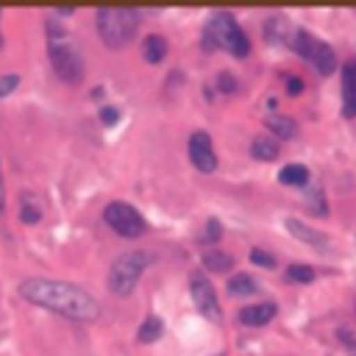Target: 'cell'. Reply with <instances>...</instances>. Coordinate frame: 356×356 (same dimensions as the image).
Listing matches in <instances>:
<instances>
[{
	"mask_svg": "<svg viewBox=\"0 0 356 356\" xmlns=\"http://www.w3.org/2000/svg\"><path fill=\"white\" fill-rule=\"evenodd\" d=\"M256 289H259L256 281H253L250 275H245V273H236V275L228 278V292H231V295H250V292H256Z\"/></svg>",
	"mask_w": 356,
	"mask_h": 356,
	"instance_id": "d6986e66",
	"label": "cell"
},
{
	"mask_svg": "<svg viewBox=\"0 0 356 356\" xmlns=\"http://www.w3.org/2000/svg\"><path fill=\"white\" fill-rule=\"evenodd\" d=\"M117 120H120V111L114 106H103L100 108V122L103 125H117Z\"/></svg>",
	"mask_w": 356,
	"mask_h": 356,
	"instance_id": "d4e9b609",
	"label": "cell"
},
{
	"mask_svg": "<svg viewBox=\"0 0 356 356\" xmlns=\"http://www.w3.org/2000/svg\"><path fill=\"white\" fill-rule=\"evenodd\" d=\"M217 86H220L222 92H234V89H236V81H234L228 72H220V75H217Z\"/></svg>",
	"mask_w": 356,
	"mask_h": 356,
	"instance_id": "4316f807",
	"label": "cell"
},
{
	"mask_svg": "<svg viewBox=\"0 0 356 356\" xmlns=\"http://www.w3.org/2000/svg\"><path fill=\"white\" fill-rule=\"evenodd\" d=\"M314 278V270L309 264H289L286 267V281H300V284H309Z\"/></svg>",
	"mask_w": 356,
	"mask_h": 356,
	"instance_id": "44dd1931",
	"label": "cell"
},
{
	"mask_svg": "<svg viewBox=\"0 0 356 356\" xmlns=\"http://www.w3.org/2000/svg\"><path fill=\"white\" fill-rule=\"evenodd\" d=\"M103 220H106V225H108L114 234H120V236H125V239H136V236H142L145 228H147L145 217H142L131 203H122V200L108 203L106 211H103Z\"/></svg>",
	"mask_w": 356,
	"mask_h": 356,
	"instance_id": "52a82bcc",
	"label": "cell"
},
{
	"mask_svg": "<svg viewBox=\"0 0 356 356\" xmlns=\"http://www.w3.org/2000/svg\"><path fill=\"white\" fill-rule=\"evenodd\" d=\"M228 50L231 56L236 58H245L250 53V39L248 33L236 25V19L225 11H217L209 17L206 22V31H203V50Z\"/></svg>",
	"mask_w": 356,
	"mask_h": 356,
	"instance_id": "3957f363",
	"label": "cell"
},
{
	"mask_svg": "<svg viewBox=\"0 0 356 356\" xmlns=\"http://www.w3.org/2000/svg\"><path fill=\"white\" fill-rule=\"evenodd\" d=\"M250 156L259 161H273L278 156V142L273 136H256L250 142Z\"/></svg>",
	"mask_w": 356,
	"mask_h": 356,
	"instance_id": "e0dca14e",
	"label": "cell"
},
{
	"mask_svg": "<svg viewBox=\"0 0 356 356\" xmlns=\"http://www.w3.org/2000/svg\"><path fill=\"white\" fill-rule=\"evenodd\" d=\"M189 292H192V300H195V306H197V312H200L203 317H209V320H214V323L222 320L217 295H214V289H211V284H209V278H206L203 273H192V275H189Z\"/></svg>",
	"mask_w": 356,
	"mask_h": 356,
	"instance_id": "ba28073f",
	"label": "cell"
},
{
	"mask_svg": "<svg viewBox=\"0 0 356 356\" xmlns=\"http://www.w3.org/2000/svg\"><path fill=\"white\" fill-rule=\"evenodd\" d=\"M95 19H97V33H100L103 44L111 47V50L125 47L134 39L136 28H139V11L136 8H111V6H106V8H97Z\"/></svg>",
	"mask_w": 356,
	"mask_h": 356,
	"instance_id": "277c9868",
	"label": "cell"
},
{
	"mask_svg": "<svg viewBox=\"0 0 356 356\" xmlns=\"http://www.w3.org/2000/svg\"><path fill=\"white\" fill-rule=\"evenodd\" d=\"M342 114L356 117V61H345L342 67Z\"/></svg>",
	"mask_w": 356,
	"mask_h": 356,
	"instance_id": "30bf717a",
	"label": "cell"
},
{
	"mask_svg": "<svg viewBox=\"0 0 356 356\" xmlns=\"http://www.w3.org/2000/svg\"><path fill=\"white\" fill-rule=\"evenodd\" d=\"M264 125H267V131L278 134V139H295V134H298V122L284 114H267Z\"/></svg>",
	"mask_w": 356,
	"mask_h": 356,
	"instance_id": "5bb4252c",
	"label": "cell"
},
{
	"mask_svg": "<svg viewBox=\"0 0 356 356\" xmlns=\"http://www.w3.org/2000/svg\"><path fill=\"white\" fill-rule=\"evenodd\" d=\"M250 261H253V264H259V267H275V259H273V253H267V250H259V248H253V250H250Z\"/></svg>",
	"mask_w": 356,
	"mask_h": 356,
	"instance_id": "cb8c5ba5",
	"label": "cell"
},
{
	"mask_svg": "<svg viewBox=\"0 0 356 356\" xmlns=\"http://www.w3.org/2000/svg\"><path fill=\"white\" fill-rule=\"evenodd\" d=\"M303 92V81L300 78H286V95L289 97H298Z\"/></svg>",
	"mask_w": 356,
	"mask_h": 356,
	"instance_id": "f1b7e54d",
	"label": "cell"
},
{
	"mask_svg": "<svg viewBox=\"0 0 356 356\" xmlns=\"http://www.w3.org/2000/svg\"><path fill=\"white\" fill-rule=\"evenodd\" d=\"M289 47H292L300 58H306L320 75H331L334 67H337V53L331 50V44L320 42L317 36H312V33L303 31V28H300V31H292Z\"/></svg>",
	"mask_w": 356,
	"mask_h": 356,
	"instance_id": "8992f818",
	"label": "cell"
},
{
	"mask_svg": "<svg viewBox=\"0 0 356 356\" xmlns=\"http://www.w3.org/2000/svg\"><path fill=\"white\" fill-rule=\"evenodd\" d=\"M286 231H289L292 236H298L300 242L317 248V250L328 248V236H325L323 231H314V228H309L306 222H300V220H295V217H286Z\"/></svg>",
	"mask_w": 356,
	"mask_h": 356,
	"instance_id": "8fae6325",
	"label": "cell"
},
{
	"mask_svg": "<svg viewBox=\"0 0 356 356\" xmlns=\"http://www.w3.org/2000/svg\"><path fill=\"white\" fill-rule=\"evenodd\" d=\"M323 200V192L320 189H312L309 195H306V206L314 211V214H325V203H320Z\"/></svg>",
	"mask_w": 356,
	"mask_h": 356,
	"instance_id": "7402d4cb",
	"label": "cell"
},
{
	"mask_svg": "<svg viewBox=\"0 0 356 356\" xmlns=\"http://www.w3.org/2000/svg\"><path fill=\"white\" fill-rule=\"evenodd\" d=\"M142 56H145V61H147V64H159V61L167 56V39H164V36H159V33L145 36Z\"/></svg>",
	"mask_w": 356,
	"mask_h": 356,
	"instance_id": "9a60e30c",
	"label": "cell"
},
{
	"mask_svg": "<svg viewBox=\"0 0 356 356\" xmlns=\"http://www.w3.org/2000/svg\"><path fill=\"white\" fill-rule=\"evenodd\" d=\"M17 83H19V75H3L0 78V97L3 95H11L17 89Z\"/></svg>",
	"mask_w": 356,
	"mask_h": 356,
	"instance_id": "484cf974",
	"label": "cell"
},
{
	"mask_svg": "<svg viewBox=\"0 0 356 356\" xmlns=\"http://www.w3.org/2000/svg\"><path fill=\"white\" fill-rule=\"evenodd\" d=\"M19 295L33 303L42 306L53 314H61L67 320H78V323H95L100 320V303L78 284L70 281H53V278H25L19 284Z\"/></svg>",
	"mask_w": 356,
	"mask_h": 356,
	"instance_id": "6da1fadb",
	"label": "cell"
},
{
	"mask_svg": "<svg viewBox=\"0 0 356 356\" xmlns=\"http://www.w3.org/2000/svg\"><path fill=\"white\" fill-rule=\"evenodd\" d=\"M0 47H3V33H0Z\"/></svg>",
	"mask_w": 356,
	"mask_h": 356,
	"instance_id": "4dcf8cb0",
	"label": "cell"
},
{
	"mask_svg": "<svg viewBox=\"0 0 356 356\" xmlns=\"http://www.w3.org/2000/svg\"><path fill=\"white\" fill-rule=\"evenodd\" d=\"M206 236H209L211 242H217V239L222 236V228H220V220H209V222H206Z\"/></svg>",
	"mask_w": 356,
	"mask_h": 356,
	"instance_id": "83f0119b",
	"label": "cell"
},
{
	"mask_svg": "<svg viewBox=\"0 0 356 356\" xmlns=\"http://www.w3.org/2000/svg\"><path fill=\"white\" fill-rule=\"evenodd\" d=\"M203 267L214 270V273H225L234 267V259L228 253H220V250H206L203 253Z\"/></svg>",
	"mask_w": 356,
	"mask_h": 356,
	"instance_id": "ac0fdd59",
	"label": "cell"
},
{
	"mask_svg": "<svg viewBox=\"0 0 356 356\" xmlns=\"http://www.w3.org/2000/svg\"><path fill=\"white\" fill-rule=\"evenodd\" d=\"M278 181L284 186H309V167L303 164H286L281 172H278Z\"/></svg>",
	"mask_w": 356,
	"mask_h": 356,
	"instance_id": "2e32d148",
	"label": "cell"
},
{
	"mask_svg": "<svg viewBox=\"0 0 356 356\" xmlns=\"http://www.w3.org/2000/svg\"><path fill=\"white\" fill-rule=\"evenodd\" d=\"M275 312H278L275 303H256V306H245L239 312V320L245 325H264V323H270L275 317Z\"/></svg>",
	"mask_w": 356,
	"mask_h": 356,
	"instance_id": "7c38bea8",
	"label": "cell"
},
{
	"mask_svg": "<svg viewBox=\"0 0 356 356\" xmlns=\"http://www.w3.org/2000/svg\"><path fill=\"white\" fill-rule=\"evenodd\" d=\"M153 261V256L150 253H145V250H128V253H122L114 264H111V270H108V289L114 292V295H131L134 289H136V284H139V278H142V273H145V267Z\"/></svg>",
	"mask_w": 356,
	"mask_h": 356,
	"instance_id": "5b68a950",
	"label": "cell"
},
{
	"mask_svg": "<svg viewBox=\"0 0 356 356\" xmlns=\"http://www.w3.org/2000/svg\"><path fill=\"white\" fill-rule=\"evenodd\" d=\"M161 331H164L161 320L150 314V317H145V323L139 325V342H156V339L161 337Z\"/></svg>",
	"mask_w": 356,
	"mask_h": 356,
	"instance_id": "ffe728a7",
	"label": "cell"
},
{
	"mask_svg": "<svg viewBox=\"0 0 356 356\" xmlns=\"http://www.w3.org/2000/svg\"><path fill=\"white\" fill-rule=\"evenodd\" d=\"M289 36H292V31H289V22L284 17H270L264 22V39L270 44H286Z\"/></svg>",
	"mask_w": 356,
	"mask_h": 356,
	"instance_id": "4fadbf2b",
	"label": "cell"
},
{
	"mask_svg": "<svg viewBox=\"0 0 356 356\" xmlns=\"http://www.w3.org/2000/svg\"><path fill=\"white\" fill-rule=\"evenodd\" d=\"M19 220H22L25 225H36V222L42 220V211H39L36 206H31V203H25V206H22V211H19Z\"/></svg>",
	"mask_w": 356,
	"mask_h": 356,
	"instance_id": "603a6c76",
	"label": "cell"
},
{
	"mask_svg": "<svg viewBox=\"0 0 356 356\" xmlns=\"http://www.w3.org/2000/svg\"><path fill=\"white\" fill-rule=\"evenodd\" d=\"M189 159L200 172H214L217 170V153L211 147V139L206 131H195L189 136Z\"/></svg>",
	"mask_w": 356,
	"mask_h": 356,
	"instance_id": "9c48e42d",
	"label": "cell"
},
{
	"mask_svg": "<svg viewBox=\"0 0 356 356\" xmlns=\"http://www.w3.org/2000/svg\"><path fill=\"white\" fill-rule=\"evenodd\" d=\"M217 356H225V353H217Z\"/></svg>",
	"mask_w": 356,
	"mask_h": 356,
	"instance_id": "1f68e13d",
	"label": "cell"
},
{
	"mask_svg": "<svg viewBox=\"0 0 356 356\" xmlns=\"http://www.w3.org/2000/svg\"><path fill=\"white\" fill-rule=\"evenodd\" d=\"M6 211V186H3V178H0V214Z\"/></svg>",
	"mask_w": 356,
	"mask_h": 356,
	"instance_id": "f546056e",
	"label": "cell"
},
{
	"mask_svg": "<svg viewBox=\"0 0 356 356\" xmlns=\"http://www.w3.org/2000/svg\"><path fill=\"white\" fill-rule=\"evenodd\" d=\"M47 33H50L47 56H50L53 72H56L64 83H70V86L81 83V81H83V58H81L75 42L64 33V28H61L58 22H47Z\"/></svg>",
	"mask_w": 356,
	"mask_h": 356,
	"instance_id": "7a4b0ae2",
	"label": "cell"
}]
</instances>
